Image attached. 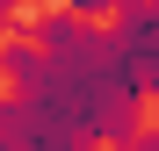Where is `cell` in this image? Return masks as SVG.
I'll list each match as a JSON object with an SVG mask.
<instances>
[{
  "label": "cell",
  "instance_id": "6da1fadb",
  "mask_svg": "<svg viewBox=\"0 0 159 151\" xmlns=\"http://www.w3.org/2000/svg\"><path fill=\"white\" fill-rule=\"evenodd\" d=\"M0 79H7L15 94H36V86L51 79V58H43V50L29 43V29H22V36H7V43H0Z\"/></svg>",
  "mask_w": 159,
  "mask_h": 151
},
{
  "label": "cell",
  "instance_id": "7a4b0ae2",
  "mask_svg": "<svg viewBox=\"0 0 159 151\" xmlns=\"http://www.w3.org/2000/svg\"><path fill=\"white\" fill-rule=\"evenodd\" d=\"M7 36H22V15H15V0H0V43Z\"/></svg>",
  "mask_w": 159,
  "mask_h": 151
},
{
  "label": "cell",
  "instance_id": "3957f363",
  "mask_svg": "<svg viewBox=\"0 0 159 151\" xmlns=\"http://www.w3.org/2000/svg\"><path fill=\"white\" fill-rule=\"evenodd\" d=\"M65 151H101V144H65Z\"/></svg>",
  "mask_w": 159,
  "mask_h": 151
},
{
  "label": "cell",
  "instance_id": "277c9868",
  "mask_svg": "<svg viewBox=\"0 0 159 151\" xmlns=\"http://www.w3.org/2000/svg\"><path fill=\"white\" fill-rule=\"evenodd\" d=\"M0 108H7V101H0Z\"/></svg>",
  "mask_w": 159,
  "mask_h": 151
},
{
  "label": "cell",
  "instance_id": "5b68a950",
  "mask_svg": "<svg viewBox=\"0 0 159 151\" xmlns=\"http://www.w3.org/2000/svg\"><path fill=\"white\" fill-rule=\"evenodd\" d=\"M0 151H7V144H0Z\"/></svg>",
  "mask_w": 159,
  "mask_h": 151
}]
</instances>
